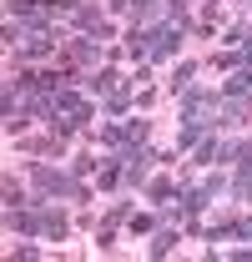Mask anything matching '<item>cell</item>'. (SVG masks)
<instances>
[{
    "mask_svg": "<svg viewBox=\"0 0 252 262\" xmlns=\"http://www.w3.org/2000/svg\"><path fill=\"white\" fill-rule=\"evenodd\" d=\"M35 187L46 196H81V187H76L66 171H51V166H35Z\"/></svg>",
    "mask_w": 252,
    "mask_h": 262,
    "instance_id": "2",
    "label": "cell"
},
{
    "mask_svg": "<svg viewBox=\"0 0 252 262\" xmlns=\"http://www.w3.org/2000/svg\"><path fill=\"white\" fill-rule=\"evenodd\" d=\"M91 111H96V106H91L86 96H76L71 86L51 91V116L61 121V131H76V126H86V121H91Z\"/></svg>",
    "mask_w": 252,
    "mask_h": 262,
    "instance_id": "1",
    "label": "cell"
}]
</instances>
